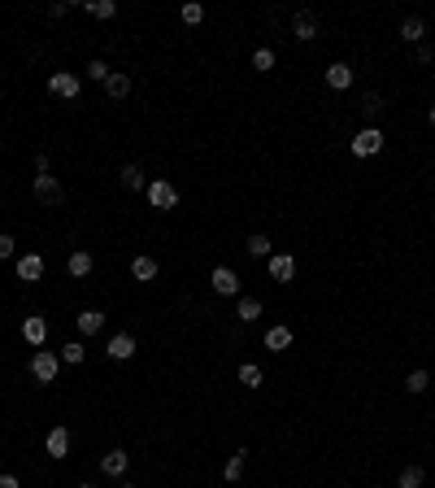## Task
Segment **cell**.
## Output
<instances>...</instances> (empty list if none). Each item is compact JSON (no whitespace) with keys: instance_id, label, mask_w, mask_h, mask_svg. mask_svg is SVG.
Returning <instances> with one entry per match:
<instances>
[{"instance_id":"6da1fadb","label":"cell","mask_w":435,"mask_h":488,"mask_svg":"<svg viewBox=\"0 0 435 488\" xmlns=\"http://www.w3.org/2000/svg\"><path fill=\"white\" fill-rule=\"evenodd\" d=\"M383 140H388V136H383L379 127H361V131L352 136L348 149H352V157H375V153H383Z\"/></svg>"},{"instance_id":"7a4b0ae2","label":"cell","mask_w":435,"mask_h":488,"mask_svg":"<svg viewBox=\"0 0 435 488\" xmlns=\"http://www.w3.org/2000/svg\"><path fill=\"white\" fill-rule=\"evenodd\" d=\"M57 371H61V357H57V353H48V349H35V353H31V375H35L40 384H53Z\"/></svg>"},{"instance_id":"3957f363","label":"cell","mask_w":435,"mask_h":488,"mask_svg":"<svg viewBox=\"0 0 435 488\" xmlns=\"http://www.w3.org/2000/svg\"><path fill=\"white\" fill-rule=\"evenodd\" d=\"M148 205L153 209H174L179 205V188H174L170 179H153L148 184Z\"/></svg>"},{"instance_id":"277c9868","label":"cell","mask_w":435,"mask_h":488,"mask_svg":"<svg viewBox=\"0 0 435 488\" xmlns=\"http://www.w3.org/2000/svg\"><path fill=\"white\" fill-rule=\"evenodd\" d=\"M266 262H270V279L275 284H292L296 279V257L292 253H270Z\"/></svg>"},{"instance_id":"5b68a950","label":"cell","mask_w":435,"mask_h":488,"mask_svg":"<svg viewBox=\"0 0 435 488\" xmlns=\"http://www.w3.org/2000/svg\"><path fill=\"white\" fill-rule=\"evenodd\" d=\"M35 197L44 205H61V201H66V188H61L53 174H35Z\"/></svg>"},{"instance_id":"8992f818","label":"cell","mask_w":435,"mask_h":488,"mask_svg":"<svg viewBox=\"0 0 435 488\" xmlns=\"http://www.w3.org/2000/svg\"><path fill=\"white\" fill-rule=\"evenodd\" d=\"M209 284H214V292H218V297H235V292H239V275H235L231 266H214Z\"/></svg>"},{"instance_id":"52a82bcc","label":"cell","mask_w":435,"mask_h":488,"mask_svg":"<svg viewBox=\"0 0 435 488\" xmlns=\"http://www.w3.org/2000/svg\"><path fill=\"white\" fill-rule=\"evenodd\" d=\"M105 353H109V362H126V357H135V336H126V332H118V336H109V345H105Z\"/></svg>"},{"instance_id":"ba28073f","label":"cell","mask_w":435,"mask_h":488,"mask_svg":"<svg viewBox=\"0 0 435 488\" xmlns=\"http://www.w3.org/2000/svg\"><path fill=\"white\" fill-rule=\"evenodd\" d=\"M48 92L61 96V101H74V96H78V79H74L70 70H57L53 79H48Z\"/></svg>"},{"instance_id":"9c48e42d","label":"cell","mask_w":435,"mask_h":488,"mask_svg":"<svg viewBox=\"0 0 435 488\" xmlns=\"http://www.w3.org/2000/svg\"><path fill=\"white\" fill-rule=\"evenodd\" d=\"M44 449H48V458H70V428H53L48 432V441H44Z\"/></svg>"},{"instance_id":"30bf717a","label":"cell","mask_w":435,"mask_h":488,"mask_svg":"<svg viewBox=\"0 0 435 488\" xmlns=\"http://www.w3.org/2000/svg\"><path fill=\"white\" fill-rule=\"evenodd\" d=\"M18 279H22V284H40V279H44V257H40V253L18 257Z\"/></svg>"},{"instance_id":"8fae6325","label":"cell","mask_w":435,"mask_h":488,"mask_svg":"<svg viewBox=\"0 0 435 488\" xmlns=\"http://www.w3.org/2000/svg\"><path fill=\"white\" fill-rule=\"evenodd\" d=\"M292 35H296L300 44H309V40H318V18H314V13H309V9H300V13H296V18H292Z\"/></svg>"},{"instance_id":"7c38bea8","label":"cell","mask_w":435,"mask_h":488,"mask_svg":"<svg viewBox=\"0 0 435 488\" xmlns=\"http://www.w3.org/2000/svg\"><path fill=\"white\" fill-rule=\"evenodd\" d=\"M327 88H335V92L352 88V66H348V61H335V66H327Z\"/></svg>"},{"instance_id":"4fadbf2b","label":"cell","mask_w":435,"mask_h":488,"mask_svg":"<svg viewBox=\"0 0 435 488\" xmlns=\"http://www.w3.org/2000/svg\"><path fill=\"white\" fill-rule=\"evenodd\" d=\"M22 336L31 340V345H44V340H48V318H44V314L22 318Z\"/></svg>"},{"instance_id":"5bb4252c","label":"cell","mask_w":435,"mask_h":488,"mask_svg":"<svg viewBox=\"0 0 435 488\" xmlns=\"http://www.w3.org/2000/svg\"><path fill=\"white\" fill-rule=\"evenodd\" d=\"M92 266H96V257H92L87 249H78V253H70V262H66V270L74 275V279H87V275H92Z\"/></svg>"},{"instance_id":"9a60e30c","label":"cell","mask_w":435,"mask_h":488,"mask_svg":"<svg viewBox=\"0 0 435 488\" xmlns=\"http://www.w3.org/2000/svg\"><path fill=\"white\" fill-rule=\"evenodd\" d=\"M105 92H109V101H122V96H131V74L114 70V74L105 79Z\"/></svg>"},{"instance_id":"2e32d148","label":"cell","mask_w":435,"mask_h":488,"mask_svg":"<svg viewBox=\"0 0 435 488\" xmlns=\"http://www.w3.org/2000/svg\"><path fill=\"white\" fill-rule=\"evenodd\" d=\"M266 349L270 353H287L292 349V327H270L266 332Z\"/></svg>"},{"instance_id":"e0dca14e","label":"cell","mask_w":435,"mask_h":488,"mask_svg":"<svg viewBox=\"0 0 435 488\" xmlns=\"http://www.w3.org/2000/svg\"><path fill=\"white\" fill-rule=\"evenodd\" d=\"M400 40L423 44V40H427V22H423V18H405V22H400Z\"/></svg>"},{"instance_id":"ac0fdd59","label":"cell","mask_w":435,"mask_h":488,"mask_svg":"<svg viewBox=\"0 0 435 488\" xmlns=\"http://www.w3.org/2000/svg\"><path fill=\"white\" fill-rule=\"evenodd\" d=\"M101 327H105V314L101 310H83V314H78V336H96Z\"/></svg>"},{"instance_id":"d6986e66","label":"cell","mask_w":435,"mask_h":488,"mask_svg":"<svg viewBox=\"0 0 435 488\" xmlns=\"http://www.w3.org/2000/svg\"><path fill=\"white\" fill-rule=\"evenodd\" d=\"M126 462H131V458H126L122 449H109L105 458H101V471H105V475H122V471H126Z\"/></svg>"},{"instance_id":"ffe728a7","label":"cell","mask_w":435,"mask_h":488,"mask_svg":"<svg viewBox=\"0 0 435 488\" xmlns=\"http://www.w3.org/2000/svg\"><path fill=\"white\" fill-rule=\"evenodd\" d=\"M131 275H135L139 284H153V279H157V262H153V257H135V262H131Z\"/></svg>"},{"instance_id":"44dd1931","label":"cell","mask_w":435,"mask_h":488,"mask_svg":"<svg viewBox=\"0 0 435 488\" xmlns=\"http://www.w3.org/2000/svg\"><path fill=\"white\" fill-rule=\"evenodd\" d=\"M235 318H239V323H257V318H262V301H257V297H244V301L235 305Z\"/></svg>"},{"instance_id":"7402d4cb","label":"cell","mask_w":435,"mask_h":488,"mask_svg":"<svg viewBox=\"0 0 435 488\" xmlns=\"http://www.w3.org/2000/svg\"><path fill=\"white\" fill-rule=\"evenodd\" d=\"M87 13H92V18H101V22H109V18H114V13H118V0H87V5H83Z\"/></svg>"},{"instance_id":"603a6c76","label":"cell","mask_w":435,"mask_h":488,"mask_svg":"<svg viewBox=\"0 0 435 488\" xmlns=\"http://www.w3.org/2000/svg\"><path fill=\"white\" fill-rule=\"evenodd\" d=\"M61 362H70V366H83V357H87V349H83V340H70V345H61Z\"/></svg>"},{"instance_id":"cb8c5ba5","label":"cell","mask_w":435,"mask_h":488,"mask_svg":"<svg viewBox=\"0 0 435 488\" xmlns=\"http://www.w3.org/2000/svg\"><path fill=\"white\" fill-rule=\"evenodd\" d=\"M244 462H248V449H235L231 458H227V471H222V475H227V480L235 484L239 475H244Z\"/></svg>"},{"instance_id":"d4e9b609","label":"cell","mask_w":435,"mask_h":488,"mask_svg":"<svg viewBox=\"0 0 435 488\" xmlns=\"http://www.w3.org/2000/svg\"><path fill=\"white\" fill-rule=\"evenodd\" d=\"M427 388H431V375H427V371H409V375H405V393H413V397H423V393H427Z\"/></svg>"},{"instance_id":"484cf974","label":"cell","mask_w":435,"mask_h":488,"mask_svg":"<svg viewBox=\"0 0 435 488\" xmlns=\"http://www.w3.org/2000/svg\"><path fill=\"white\" fill-rule=\"evenodd\" d=\"M423 480H427L423 466H405V471H400V480H396V488H423Z\"/></svg>"},{"instance_id":"4316f807","label":"cell","mask_w":435,"mask_h":488,"mask_svg":"<svg viewBox=\"0 0 435 488\" xmlns=\"http://www.w3.org/2000/svg\"><path fill=\"white\" fill-rule=\"evenodd\" d=\"M122 184H126V188H135V192H139V188H148V184H144V166L126 161V166H122Z\"/></svg>"},{"instance_id":"83f0119b","label":"cell","mask_w":435,"mask_h":488,"mask_svg":"<svg viewBox=\"0 0 435 488\" xmlns=\"http://www.w3.org/2000/svg\"><path fill=\"white\" fill-rule=\"evenodd\" d=\"M248 253L253 257H270V253H275V244H270V236L257 231V236H248Z\"/></svg>"},{"instance_id":"f1b7e54d","label":"cell","mask_w":435,"mask_h":488,"mask_svg":"<svg viewBox=\"0 0 435 488\" xmlns=\"http://www.w3.org/2000/svg\"><path fill=\"white\" fill-rule=\"evenodd\" d=\"M262 366H253V362H244V366H239V384H248V388H262Z\"/></svg>"},{"instance_id":"f546056e","label":"cell","mask_w":435,"mask_h":488,"mask_svg":"<svg viewBox=\"0 0 435 488\" xmlns=\"http://www.w3.org/2000/svg\"><path fill=\"white\" fill-rule=\"evenodd\" d=\"M253 70H275V53H270V48H257V53H253Z\"/></svg>"},{"instance_id":"4dcf8cb0","label":"cell","mask_w":435,"mask_h":488,"mask_svg":"<svg viewBox=\"0 0 435 488\" xmlns=\"http://www.w3.org/2000/svg\"><path fill=\"white\" fill-rule=\"evenodd\" d=\"M183 22H187V26H201V22H205V9L196 5V0H187V5H183Z\"/></svg>"},{"instance_id":"1f68e13d","label":"cell","mask_w":435,"mask_h":488,"mask_svg":"<svg viewBox=\"0 0 435 488\" xmlns=\"http://www.w3.org/2000/svg\"><path fill=\"white\" fill-rule=\"evenodd\" d=\"M109 74H114V70H109V61H101V57H96L92 66H87V79H96V83H105Z\"/></svg>"},{"instance_id":"d6a6232c","label":"cell","mask_w":435,"mask_h":488,"mask_svg":"<svg viewBox=\"0 0 435 488\" xmlns=\"http://www.w3.org/2000/svg\"><path fill=\"white\" fill-rule=\"evenodd\" d=\"M13 249H18V240H13V236H0V262H9Z\"/></svg>"},{"instance_id":"836d02e7","label":"cell","mask_w":435,"mask_h":488,"mask_svg":"<svg viewBox=\"0 0 435 488\" xmlns=\"http://www.w3.org/2000/svg\"><path fill=\"white\" fill-rule=\"evenodd\" d=\"M361 109L370 113V118H375V113L383 109V101H379V96H375V92H370V96H366V101H361Z\"/></svg>"},{"instance_id":"e575fe53","label":"cell","mask_w":435,"mask_h":488,"mask_svg":"<svg viewBox=\"0 0 435 488\" xmlns=\"http://www.w3.org/2000/svg\"><path fill=\"white\" fill-rule=\"evenodd\" d=\"M0 488H22V484H18V475H0Z\"/></svg>"},{"instance_id":"d590c367","label":"cell","mask_w":435,"mask_h":488,"mask_svg":"<svg viewBox=\"0 0 435 488\" xmlns=\"http://www.w3.org/2000/svg\"><path fill=\"white\" fill-rule=\"evenodd\" d=\"M427 122H431V127H435V105H431V109H427Z\"/></svg>"},{"instance_id":"8d00e7d4","label":"cell","mask_w":435,"mask_h":488,"mask_svg":"<svg viewBox=\"0 0 435 488\" xmlns=\"http://www.w3.org/2000/svg\"><path fill=\"white\" fill-rule=\"evenodd\" d=\"M78 488H96V484H78Z\"/></svg>"},{"instance_id":"74e56055","label":"cell","mask_w":435,"mask_h":488,"mask_svg":"<svg viewBox=\"0 0 435 488\" xmlns=\"http://www.w3.org/2000/svg\"><path fill=\"white\" fill-rule=\"evenodd\" d=\"M126 488H131V484H126Z\"/></svg>"}]
</instances>
